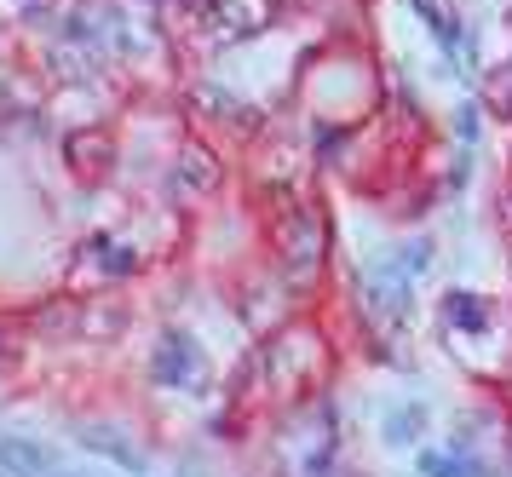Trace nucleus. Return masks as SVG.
I'll use <instances>...</instances> for the list:
<instances>
[{
	"label": "nucleus",
	"instance_id": "0eeeda50",
	"mask_svg": "<svg viewBox=\"0 0 512 477\" xmlns=\"http://www.w3.org/2000/svg\"><path fill=\"white\" fill-rule=\"evenodd\" d=\"M443 322L461 328V334H484L489 328V305L478 294H466V288H449V294H443Z\"/></svg>",
	"mask_w": 512,
	"mask_h": 477
},
{
	"label": "nucleus",
	"instance_id": "f257e3e1",
	"mask_svg": "<svg viewBox=\"0 0 512 477\" xmlns=\"http://www.w3.org/2000/svg\"><path fill=\"white\" fill-rule=\"evenodd\" d=\"M357 288H363V311H369L374 322H403L409 311H415V276L403 271L397 259L369 265Z\"/></svg>",
	"mask_w": 512,
	"mask_h": 477
},
{
	"label": "nucleus",
	"instance_id": "20e7f679",
	"mask_svg": "<svg viewBox=\"0 0 512 477\" xmlns=\"http://www.w3.org/2000/svg\"><path fill=\"white\" fill-rule=\"evenodd\" d=\"M0 472L6 477H52L58 460H52V449L35 443V437H0Z\"/></svg>",
	"mask_w": 512,
	"mask_h": 477
},
{
	"label": "nucleus",
	"instance_id": "6e6552de",
	"mask_svg": "<svg viewBox=\"0 0 512 477\" xmlns=\"http://www.w3.org/2000/svg\"><path fill=\"white\" fill-rule=\"evenodd\" d=\"M426 432V409H392L386 414V443H392V449H409V443H415V437Z\"/></svg>",
	"mask_w": 512,
	"mask_h": 477
},
{
	"label": "nucleus",
	"instance_id": "39448f33",
	"mask_svg": "<svg viewBox=\"0 0 512 477\" xmlns=\"http://www.w3.org/2000/svg\"><path fill=\"white\" fill-rule=\"evenodd\" d=\"M75 443H81V449H93V455H104V460H116L121 472H133V477L150 466V460H144V449H133V443H127V437H116L110 426H81V432H75Z\"/></svg>",
	"mask_w": 512,
	"mask_h": 477
},
{
	"label": "nucleus",
	"instance_id": "f03ea898",
	"mask_svg": "<svg viewBox=\"0 0 512 477\" xmlns=\"http://www.w3.org/2000/svg\"><path fill=\"white\" fill-rule=\"evenodd\" d=\"M277 242H282V265L294 282H311L317 265H323V219L311 207H294L288 219L277 225Z\"/></svg>",
	"mask_w": 512,
	"mask_h": 477
},
{
	"label": "nucleus",
	"instance_id": "423d86ee",
	"mask_svg": "<svg viewBox=\"0 0 512 477\" xmlns=\"http://www.w3.org/2000/svg\"><path fill=\"white\" fill-rule=\"evenodd\" d=\"M420 477H484V460L466 443H449L438 455H420Z\"/></svg>",
	"mask_w": 512,
	"mask_h": 477
},
{
	"label": "nucleus",
	"instance_id": "1a4fd4ad",
	"mask_svg": "<svg viewBox=\"0 0 512 477\" xmlns=\"http://www.w3.org/2000/svg\"><path fill=\"white\" fill-rule=\"evenodd\" d=\"M392 259H397V265H403L409 276H420L426 265H432V242H403V248H397Z\"/></svg>",
	"mask_w": 512,
	"mask_h": 477
},
{
	"label": "nucleus",
	"instance_id": "7ed1b4c3",
	"mask_svg": "<svg viewBox=\"0 0 512 477\" xmlns=\"http://www.w3.org/2000/svg\"><path fill=\"white\" fill-rule=\"evenodd\" d=\"M150 374H156V386H167V391H202L208 357H202V345L190 340V334H162L156 357H150Z\"/></svg>",
	"mask_w": 512,
	"mask_h": 477
},
{
	"label": "nucleus",
	"instance_id": "9d476101",
	"mask_svg": "<svg viewBox=\"0 0 512 477\" xmlns=\"http://www.w3.org/2000/svg\"><path fill=\"white\" fill-rule=\"evenodd\" d=\"M179 167L190 173V184H196V190H208V184L219 179V167H213V161H202V150H185V156H179Z\"/></svg>",
	"mask_w": 512,
	"mask_h": 477
},
{
	"label": "nucleus",
	"instance_id": "9b49d317",
	"mask_svg": "<svg viewBox=\"0 0 512 477\" xmlns=\"http://www.w3.org/2000/svg\"><path fill=\"white\" fill-rule=\"evenodd\" d=\"M472 138H478V104H461V144L472 150Z\"/></svg>",
	"mask_w": 512,
	"mask_h": 477
}]
</instances>
